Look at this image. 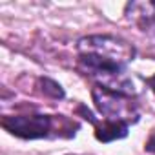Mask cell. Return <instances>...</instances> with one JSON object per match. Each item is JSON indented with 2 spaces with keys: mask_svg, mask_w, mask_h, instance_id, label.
<instances>
[{
  "mask_svg": "<svg viewBox=\"0 0 155 155\" xmlns=\"http://www.w3.org/2000/svg\"><path fill=\"white\" fill-rule=\"evenodd\" d=\"M40 86H42V91L53 99H62L64 97V90L58 82L51 81V79H40Z\"/></svg>",
  "mask_w": 155,
  "mask_h": 155,
  "instance_id": "8992f818",
  "label": "cell"
},
{
  "mask_svg": "<svg viewBox=\"0 0 155 155\" xmlns=\"http://www.w3.org/2000/svg\"><path fill=\"white\" fill-rule=\"evenodd\" d=\"M95 124V137L101 142H111L117 139H124L128 135V124L126 122H115V120H91Z\"/></svg>",
  "mask_w": 155,
  "mask_h": 155,
  "instance_id": "277c9868",
  "label": "cell"
},
{
  "mask_svg": "<svg viewBox=\"0 0 155 155\" xmlns=\"http://www.w3.org/2000/svg\"><path fill=\"white\" fill-rule=\"evenodd\" d=\"M126 17L133 22H139L140 26L155 22V0L146 2H130L126 6Z\"/></svg>",
  "mask_w": 155,
  "mask_h": 155,
  "instance_id": "5b68a950",
  "label": "cell"
},
{
  "mask_svg": "<svg viewBox=\"0 0 155 155\" xmlns=\"http://www.w3.org/2000/svg\"><path fill=\"white\" fill-rule=\"evenodd\" d=\"M93 102L99 110V113L104 117V120H115V122H137L139 120V110L137 104L130 95H122L117 91H110L106 88L95 86L91 90Z\"/></svg>",
  "mask_w": 155,
  "mask_h": 155,
  "instance_id": "7a4b0ae2",
  "label": "cell"
},
{
  "mask_svg": "<svg viewBox=\"0 0 155 155\" xmlns=\"http://www.w3.org/2000/svg\"><path fill=\"white\" fill-rule=\"evenodd\" d=\"M148 86H150V88H151V91L155 93V75H153V77H151V79L148 81Z\"/></svg>",
  "mask_w": 155,
  "mask_h": 155,
  "instance_id": "ba28073f",
  "label": "cell"
},
{
  "mask_svg": "<svg viewBox=\"0 0 155 155\" xmlns=\"http://www.w3.org/2000/svg\"><path fill=\"white\" fill-rule=\"evenodd\" d=\"M144 150H146L148 153H153V155H155V130H153L151 135L148 137V140H146V144H144Z\"/></svg>",
  "mask_w": 155,
  "mask_h": 155,
  "instance_id": "52a82bcc",
  "label": "cell"
},
{
  "mask_svg": "<svg viewBox=\"0 0 155 155\" xmlns=\"http://www.w3.org/2000/svg\"><path fill=\"white\" fill-rule=\"evenodd\" d=\"M2 128L20 139H42L53 131V117L49 115H13L2 119Z\"/></svg>",
  "mask_w": 155,
  "mask_h": 155,
  "instance_id": "3957f363",
  "label": "cell"
},
{
  "mask_svg": "<svg viewBox=\"0 0 155 155\" xmlns=\"http://www.w3.org/2000/svg\"><path fill=\"white\" fill-rule=\"evenodd\" d=\"M79 69L88 73L93 69H126L135 58V48L111 35L84 37L77 44Z\"/></svg>",
  "mask_w": 155,
  "mask_h": 155,
  "instance_id": "6da1fadb",
  "label": "cell"
}]
</instances>
